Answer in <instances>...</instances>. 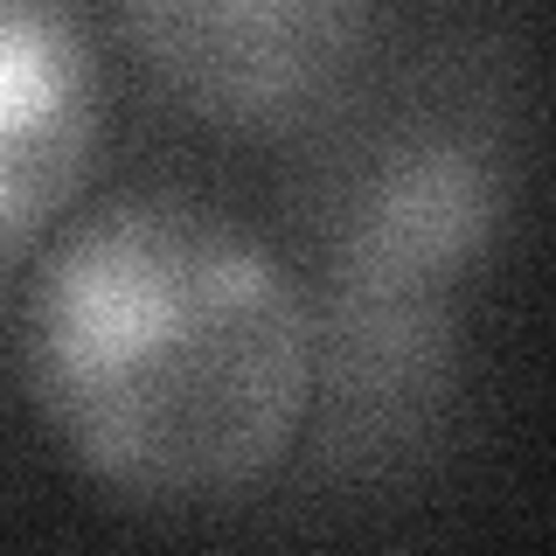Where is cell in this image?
Wrapping results in <instances>:
<instances>
[{
    "mask_svg": "<svg viewBox=\"0 0 556 556\" xmlns=\"http://www.w3.org/2000/svg\"><path fill=\"white\" fill-rule=\"evenodd\" d=\"M22 390L56 452L126 508H216L292 459L313 306L237 216L126 195L28 278Z\"/></svg>",
    "mask_w": 556,
    "mask_h": 556,
    "instance_id": "obj_1",
    "label": "cell"
},
{
    "mask_svg": "<svg viewBox=\"0 0 556 556\" xmlns=\"http://www.w3.org/2000/svg\"><path fill=\"white\" fill-rule=\"evenodd\" d=\"M139 70L188 118L286 139L334 112L369 42V0H118Z\"/></svg>",
    "mask_w": 556,
    "mask_h": 556,
    "instance_id": "obj_2",
    "label": "cell"
},
{
    "mask_svg": "<svg viewBox=\"0 0 556 556\" xmlns=\"http://www.w3.org/2000/svg\"><path fill=\"white\" fill-rule=\"evenodd\" d=\"M98 49L63 0H0V257L77 202L98 153Z\"/></svg>",
    "mask_w": 556,
    "mask_h": 556,
    "instance_id": "obj_3",
    "label": "cell"
},
{
    "mask_svg": "<svg viewBox=\"0 0 556 556\" xmlns=\"http://www.w3.org/2000/svg\"><path fill=\"white\" fill-rule=\"evenodd\" d=\"M494 230V188L452 147H410L382 161L376 188L362 195L348 265L376 292H410L452 278Z\"/></svg>",
    "mask_w": 556,
    "mask_h": 556,
    "instance_id": "obj_4",
    "label": "cell"
}]
</instances>
